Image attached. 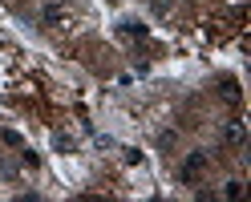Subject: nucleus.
<instances>
[{"mask_svg": "<svg viewBox=\"0 0 251 202\" xmlns=\"http://www.w3.org/2000/svg\"><path fill=\"white\" fill-rule=\"evenodd\" d=\"M41 21H45V28H65L69 24V8L65 4H49L41 12Z\"/></svg>", "mask_w": 251, "mask_h": 202, "instance_id": "nucleus-3", "label": "nucleus"}, {"mask_svg": "<svg viewBox=\"0 0 251 202\" xmlns=\"http://www.w3.org/2000/svg\"><path fill=\"white\" fill-rule=\"evenodd\" d=\"M53 146L69 154V150H73V137H69V134H53Z\"/></svg>", "mask_w": 251, "mask_h": 202, "instance_id": "nucleus-6", "label": "nucleus"}, {"mask_svg": "<svg viewBox=\"0 0 251 202\" xmlns=\"http://www.w3.org/2000/svg\"><path fill=\"white\" fill-rule=\"evenodd\" d=\"M4 142H8L12 150H17V146H21V134H17V130H4Z\"/></svg>", "mask_w": 251, "mask_h": 202, "instance_id": "nucleus-8", "label": "nucleus"}, {"mask_svg": "<svg viewBox=\"0 0 251 202\" xmlns=\"http://www.w3.org/2000/svg\"><path fill=\"white\" fill-rule=\"evenodd\" d=\"M207 166H211V154H207V150H195L191 158L182 162V170H178V178H182L186 186H191V182H199V178H202V170H207Z\"/></svg>", "mask_w": 251, "mask_h": 202, "instance_id": "nucleus-1", "label": "nucleus"}, {"mask_svg": "<svg viewBox=\"0 0 251 202\" xmlns=\"http://www.w3.org/2000/svg\"><path fill=\"white\" fill-rule=\"evenodd\" d=\"M122 33L126 37H146V24L142 21H122Z\"/></svg>", "mask_w": 251, "mask_h": 202, "instance_id": "nucleus-5", "label": "nucleus"}, {"mask_svg": "<svg viewBox=\"0 0 251 202\" xmlns=\"http://www.w3.org/2000/svg\"><path fill=\"white\" fill-rule=\"evenodd\" d=\"M243 137H247L243 121H227V126L219 130V142H223V146H243Z\"/></svg>", "mask_w": 251, "mask_h": 202, "instance_id": "nucleus-2", "label": "nucleus"}, {"mask_svg": "<svg viewBox=\"0 0 251 202\" xmlns=\"http://www.w3.org/2000/svg\"><path fill=\"white\" fill-rule=\"evenodd\" d=\"M219 97H223V101L231 105V110H239V105H243V93H239V81H231V77H227V81H223V89H219Z\"/></svg>", "mask_w": 251, "mask_h": 202, "instance_id": "nucleus-4", "label": "nucleus"}, {"mask_svg": "<svg viewBox=\"0 0 251 202\" xmlns=\"http://www.w3.org/2000/svg\"><path fill=\"white\" fill-rule=\"evenodd\" d=\"M223 194H227V198H239V194H243V182H227Z\"/></svg>", "mask_w": 251, "mask_h": 202, "instance_id": "nucleus-7", "label": "nucleus"}]
</instances>
